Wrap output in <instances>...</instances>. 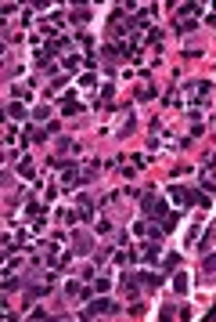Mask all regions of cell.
I'll list each match as a JSON object with an SVG mask.
<instances>
[{"label":"cell","mask_w":216,"mask_h":322,"mask_svg":"<svg viewBox=\"0 0 216 322\" xmlns=\"http://www.w3.org/2000/svg\"><path fill=\"white\" fill-rule=\"evenodd\" d=\"M140 210H144V217L152 221H166L170 214H166V199L162 196H140Z\"/></svg>","instance_id":"obj_2"},{"label":"cell","mask_w":216,"mask_h":322,"mask_svg":"<svg viewBox=\"0 0 216 322\" xmlns=\"http://www.w3.org/2000/svg\"><path fill=\"white\" fill-rule=\"evenodd\" d=\"M112 286V279H108V275H101V279H94V290H98V293H105Z\"/></svg>","instance_id":"obj_24"},{"label":"cell","mask_w":216,"mask_h":322,"mask_svg":"<svg viewBox=\"0 0 216 322\" xmlns=\"http://www.w3.org/2000/svg\"><path fill=\"white\" fill-rule=\"evenodd\" d=\"M116 311V304H112L108 297H98V300H90L87 308H83V319H98V315H112Z\"/></svg>","instance_id":"obj_3"},{"label":"cell","mask_w":216,"mask_h":322,"mask_svg":"<svg viewBox=\"0 0 216 322\" xmlns=\"http://www.w3.org/2000/svg\"><path fill=\"white\" fill-rule=\"evenodd\" d=\"M137 279H140V286H144V290H155L158 286V282H162V272H144V275H137Z\"/></svg>","instance_id":"obj_12"},{"label":"cell","mask_w":216,"mask_h":322,"mask_svg":"<svg viewBox=\"0 0 216 322\" xmlns=\"http://www.w3.org/2000/svg\"><path fill=\"white\" fill-rule=\"evenodd\" d=\"M47 116H51V105H36L33 109V119H36V123H43Z\"/></svg>","instance_id":"obj_21"},{"label":"cell","mask_w":216,"mask_h":322,"mask_svg":"<svg viewBox=\"0 0 216 322\" xmlns=\"http://www.w3.org/2000/svg\"><path fill=\"white\" fill-rule=\"evenodd\" d=\"M209 319H213V322H216V308H213V311H209Z\"/></svg>","instance_id":"obj_29"},{"label":"cell","mask_w":216,"mask_h":322,"mask_svg":"<svg viewBox=\"0 0 216 322\" xmlns=\"http://www.w3.org/2000/svg\"><path fill=\"white\" fill-rule=\"evenodd\" d=\"M134 123H137V119H134V113H123V116H119V127H116V138H130Z\"/></svg>","instance_id":"obj_8"},{"label":"cell","mask_w":216,"mask_h":322,"mask_svg":"<svg viewBox=\"0 0 216 322\" xmlns=\"http://www.w3.org/2000/svg\"><path fill=\"white\" fill-rule=\"evenodd\" d=\"M25 217H33L36 225H40V217H43V207H40V203H29V207H25Z\"/></svg>","instance_id":"obj_16"},{"label":"cell","mask_w":216,"mask_h":322,"mask_svg":"<svg viewBox=\"0 0 216 322\" xmlns=\"http://www.w3.org/2000/svg\"><path fill=\"white\" fill-rule=\"evenodd\" d=\"M195 25H198V22H195V18H187V15H180V18H177V33H191Z\"/></svg>","instance_id":"obj_15"},{"label":"cell","mask_w":216,"mask_h":322,"mask_svg":"<svg viewBox=\"0 0 216 322\" xmlns=\"http://www.w3.org/2000/svg\"><path fill=\"white\" fill-rule=\"evenodd\" d=\"M7 119H25V105H18V102H7Z\"/></svg>","instance_id":"obj_13"},{"label":"cell","mask_w":216,"mask_h":322,"mask_svg":"<svg viewBox=\"0 0 216 322\" xmlns=\"http://www.w3.org/2000/svg\"><path fill=\"white\" fill-rule=\"evenodd\" d=\"M94 232L105 235V232H112V225H108V221H98V225H94Z\"/></svg>","instance_id":"obj_28"},{"label":"cell","mask_w":216,"mask_h":322,"mask_svg":"<svg viewBox=\"0 0 216 322\" xmlns=\"http://www.w3.org/2000/svg\"><path fill=\"white\" fill-rule=\"evenodd\" d=\"M58 149H61V152H76V141H69V138H61V141H58Z\"/></svg>","instance_id":"obj_26"},{"label":"cell","mask_w":216,"mask_h":322,"mask_svg":"<svg viewBox=\"0 0 216 322\" xmlns=\"http://www.w3.org/2000/svg\"><path fill=\"white\" fill-rule=\"evenodd\" d=\"M173 290L177 293H187V290H191V275H187V272H177L173 275Z\"/></svg>","instance_id":"obj_10"},{"label":"cell","mask_w":216,"mask_h":322,"mask_svg":"<svg viewBox=\"0 0 216 322\" xmlns=\"http://www.w3.org/2000/svg\"><path fill=\"white\" fill-rule=\"evenodd\" d=\"M158 257H162V239H152V243L140 246V261L144 264H158Z\"/></svg>","instance_id":"obj_5"},{"label":"cell","mask_w":216,"mask_h":322,"mask_svg":"<svg viewBox=\"0 0 216 322\" xmlns=\"http://www.w3.org/2000/svg\"><path fill=\"white\" fill-rule=\"evenodd\" d=\"M61 113H65V116H79V113H83L79 98H76V94H61Z\"/></svg>","instance_id":"obj_7"},{"label":"cell","mask_w":216,"mask_h":322,"mask_svg":"<svg viewBox=\"0 0 216 322\" xmlns=\"http://www.w3.org/2000/svg\"><path fill=\"white\" fill-rule=\"evenodd\" d=\"M144 44H148V47H155V44H162V29H148Z\"/></svg>","instance_id":"obj_18"},{"label":"cell","mask_w":216,"mask_h":322,"mask_svg":"<svg viewBox=\"0 0 216 322\" xmlns=\"http://www.w3.org/2000/svg\"><path fill=\"white\" fill-rule=\"evenodd\" d=\"M72 22H90V7H76V11H72Z\"/></svg>","instance_id":"obj_17"},{"label":"cell","mask_w":216,"mask_h":322,"mask_svg":"<svg viewBox=\"0 0 216 322\" xmlns=\"http://www.w3.org/2000/svg\"><path fill=\"white\" fill-rule=\"evenodd\" d=\"M18 170H22V178H36V167H33V160H22V163H18Z\"/></svg>","instance_id":"obj_22"},{"label":"cell","mask_w":216,"mask_h":322,"mask_svg":"<svg viewBox=\"0 0 216 322\" xmlns=\"http://www.w3.org/2000/svg\"><path fill=\"white\" fill-rule=\"evenodd\" d=\"M98 102H112V84L101 87V94H98Z\"/></svg>","instance_id":"obj_27"},{"label":"cell","mask_w":216,"mask_h":322,"mask_svg":"<svg viewBox=\"0 0 216 322\" xmlns=\"http://www.w3.org/2000/svg\"><path fill=\"white\" fill-rule=\"evenodd\" d=\"M177 264H180V253H166V261H162V272H173Z\"/></svg>","instance_id":"obj_20"},{"label":"cell","mask_w":216,"mask_h":322,"mask_svg":"<svg viewBox=\"0 0 216 322\" xmlns=\"http://www.w3.org/2000/svg\"><path fill=\"white\" fill-rule=\"evenodd\" d=\"M198 232H202V225L195 221V225L187 228V235H184V250H187V246H195V243H198Z\"/></svg>","instance_id":"obj_14"},{"label":"cell","mask_w":216,"mask_h":322,"mask_svg":"<svg viewBox=\"0 0 216 322\" xmlns=\"http://www.w3.org/2000/svg\"><path fill=\"white\" fill-rule=\"evenodd\" d=\"M202 272H205V275H213V272H216V253H205V261H202Z\"/></svg>","instance_id":"obj_23"},{"label":"cell","mask_w":216,"mask_h":322,"mask_svg":"<svg viewBox=\"0 0 216 322\" xmlns=\"http://www.w3.org/2000/svg\"><path fill=\"white\" fill-rule=\"evenodd\" d=\"M61 69H65V72H76V69H79V58H76V54H69V58H61Z\"/></svg>","instance_id":"obj_19"},{"label":"cell","mask_w":216,"mask_h":322,"mask_svg":"<svg viewBox=\"0 0 216 322\" xmlns=\"http://www.w3.org/2000/svg\"><path fill=\"white\" fill-rule=\"evenodd\" d=\"M76 221H94V203H90L87 196L76 203Z\"/></svg>","instance_id":"obj_9"},{"label":"cell","mask_w":216,"mask_h":322,"mask_svg":"<svg viewBox=\"0 0 216 322\" xmlns=\"http://www.w3.org/2000/svg\"><path fill=\"white\" fill-rule=\"evenodd\" d=\"M170 199H173L180 210H184V207H202V210L209 207V192H202V188H184V185H173V188H170Z\"/></svg>","instance_id":"obj_1"},{"label":"cell","mask_w":216,"mask_h":322,"mask_svg":"<svg viewBox=\"0 0 216 322\" xmlns=\"http://www.w3.org/2000/svg\"><path fill=\"white\" fill-rule=\"evenodd\" d=\"M83 181H87V170H79L76 163L61 170V188H76V185H83Z\"/></svg>","instance_id":"obj_4"},{"label":"cell","mask_w":216,"mask_h":322,"mask_svg":"<svg viewBox=\"0 0 216 322\" xmlns=\"http://www.w3.org/2000/svg\"><path fill=\"white\" fill-rule=\"evenodd\" d=\"M72 246H76V250H72V253H90V235L76 232V235H72Z\"/></svg>","instance_id":"obj_11"},{"label":"cell","mask_w":216,"mask_h":322,"mask_svg":"<svg viewBox=\"0 0 216 322\" xmlns=\"http://www.w3.org/2000/svg\"><path fill=\"white\" fill-rule=\"evenodd\" d=\"M137 98H140V102H148V98H155V87H148V84H144V87L137 91Z\"/></svg>","instance_id":"obj_25"},{"label":"cell","mask_w":216,"mask_h":322,"mask_svg":"<svg viewBox=\"0 0 216 322\" xmlns=\"http://www.w3.org/2000/svg\"><path fill=\"white\" fill-rule=\"evenodd\" d=\"M198 185H202V192H216V167H213V160L202 167V174H198Z\"/></svg>","instance_id":"obj_6"}]
</instances>
